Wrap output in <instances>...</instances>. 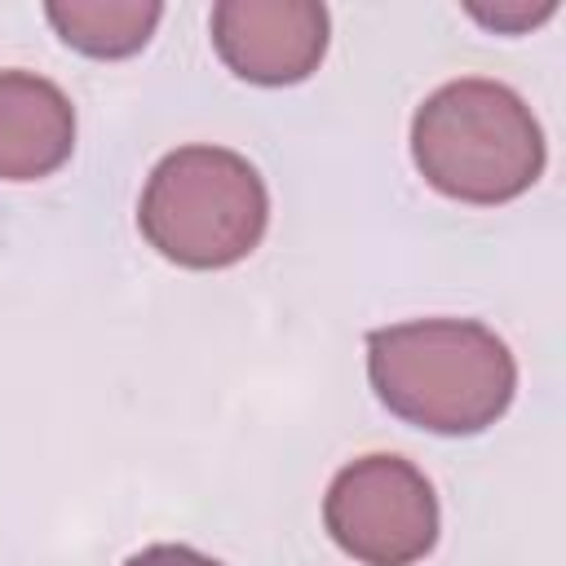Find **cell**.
Returning <instances> with one entry per match:
<instances>
[{
	"label": "cell",
	"mask_w": 566,
	"mask_h": 566,
	"mask_svg": "<svg viewBox=\"0 0 566 566\" xmlns=\"http://www.w3.org/2000/svg\"><path fill=\"white\" fill-rule=\"evenodd\" d=\"M367 380L398 420L473 438L509 411L517 363L478 318H416L367 332Z\"/></svg>",
	"instance_id": "6da1fadb"
},
{
	"label": "cell",
	"mask_w": 566,
	"mask_h": 566,
	"mask_svg": "<svg viewBox=\"0 0 566 566\" xmlns=\"http://www.w3.org/2000/svg\"><path fill=\"white\" fill-rule=\"evenodd\" d=\"M544 128L500 80L464 75L433 88L411 115L420 177L460 203H509L544 172Z\"/></svg>",
	"instance_id": "7a4b0ae2"
},
{
	"label": "cell",
	"mask_w": 566,
	"mask_h": 566,
	"mask_svg": "<svg viewBox=\"0 0 566 566\" xmlns=\"http://www.w3.org/2000/svg\"><path fill=\"white\" fill-rule=\"evenodd\" d=\"M270 221L261 172L226 146H181L164 155L142 190L137 230L186 270H226L252 256Z\"/></svg>",
	"instance_id": "3957f363"
},
{
	"label": "cell",
	"mask_w": 566,
	"mask_h": 566,
	"mask_svg": "<svg viewBox=\"0 0 566 566\" xmlns=\"http://www.w3.org/2000/svg\"><path fill=\"white\" fill-rule=\"evenodd\" d=\"M323 526L363 566H411L438 544V495L411 460L363 455L332 478Z\"/></svg>",
	"instance_id": "277c9868"
},
{
	"label": "cell",
	"mask_w": 566,
	"mask_h": 566,
	"mask_svg": "<svg viewBox=\"0 0 566 566\" xmlns=\"http://www.w3.org/2000/svg\"><path fill=\"white\" fill-rule=\"evenodd\" d=\"M212 44L248 84H301L327 53V9L314 0H221L212 4Z\"/></svg>",
	"instance_id": "5b68a950"
},
{
	"label": "cell",
	"mask_w": 566,
	"mask_h": 566,
	"mask_svg": "<svg viewBox=\"0 0 566 566\" xmlns=\"http://www.w3.org/2000/svg\"><path fill=\"white\" fill-rule=\"evenodd\" d=\"M75 150L71 97L31 71H0V181H40Z\"/></svg>",
	"instance_id": "8992f818"
},
{
	"label": "cell",
	"mask_w": 566,
	"mask_h": 566,
	"mask_svg": "<svg viewBox=\"0 0 566 566\" xmlns=\"http://www.w3.org/2000/svg\"><path fill=\"white\" fill-rule=\"evenodd\" d=\"M44 18L62 35L66 49L88 57H128L146 49L155 35L164 4L155 0H71V4H44Z\"/></svg>",
	"instance_id": "52a82bcc"
},
{
	"label": "cell",
	"mask_w": 566,
	"mask_h": 566,
	"mask_svg": "<svg viewBox=\"0 0 566 566\" xmlns=\"http://www.w3.org/2000/svg\"><path fill=\"white\" fill-rule=\"evenodd\" d=\"M469 13H473L482 27H495V31H526V27L544 22V18H553L557 4H553V0H544V4H495V9L469 4Z\"/></svg>",
	"instance_id": "ba28073f"
},
{
	"label": "cell",
	"mask_w": 566,
	"mask_h": 566,
	"mask_svg": "<svg viewBox=\"0 0 566 566\" xmlns=\"http://www.w3.org/2000/svg\"><path fill=\"white\" fill-rule=\"evenodd\" d=\"M124 566H221V562H212V557H203L186 544H150V548L133 553Z\"/></svg>",
	"instance_id": "9c48e42d"
}]
</instances>
